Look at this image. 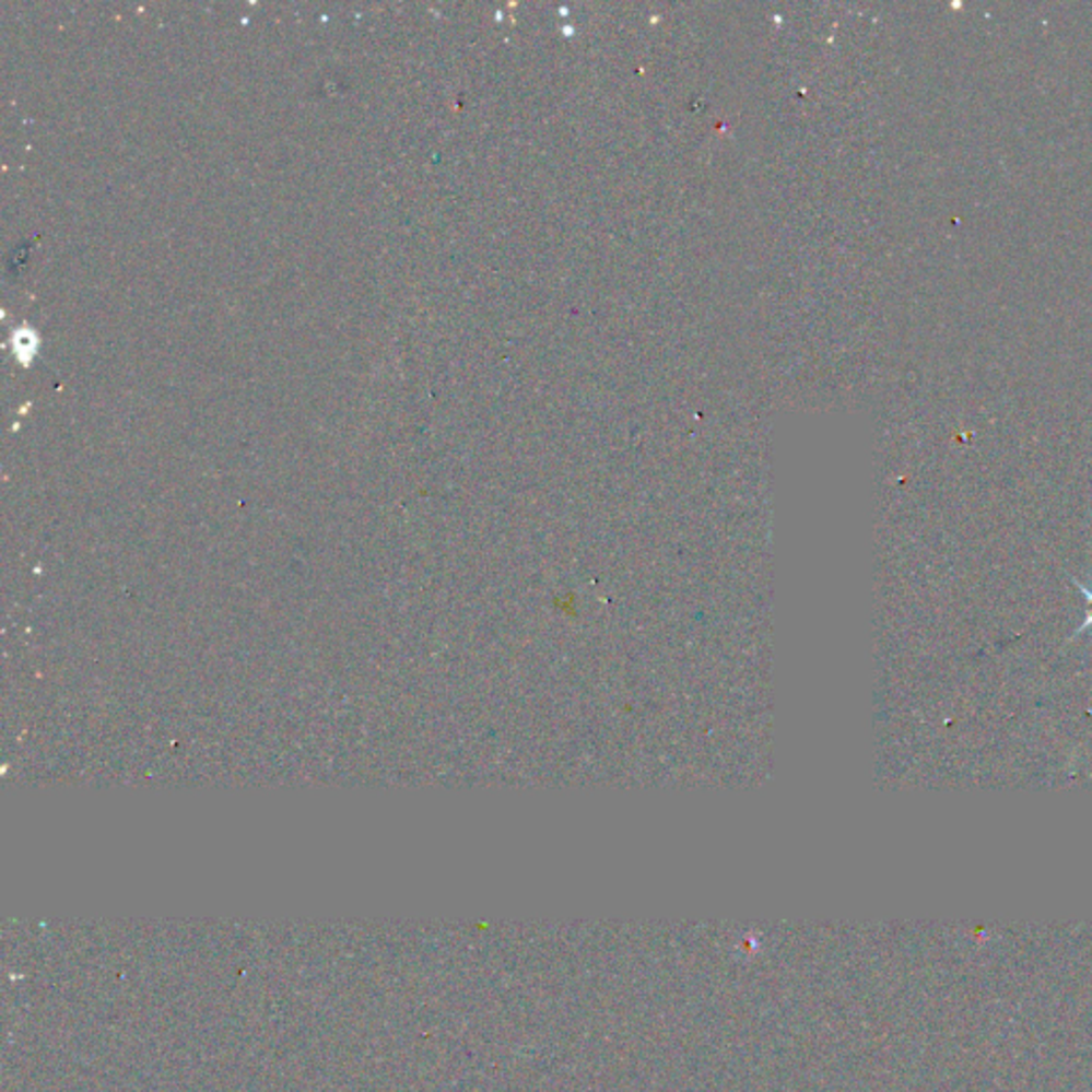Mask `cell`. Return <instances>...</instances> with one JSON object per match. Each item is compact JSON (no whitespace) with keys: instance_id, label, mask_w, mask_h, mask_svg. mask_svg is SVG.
Listing matches in <instances>:
<instances>
[{"instance_id":"cell-1","label":"cell","mask_w":1092,"mask_h":1092,"mask_svg":"<svg viewBox=\"0 0 1092 1092\" xmlns=\"http://www.w3.org/2000/svg\"><path fill=\"white\" fill-rule=\"evenodd\" d=\"M1069 580H1071V585H1073V587H1076V589L1084 596V619H1082V623L1073 630V634H1071V636H1069V641H1067V643H1073V641H1076V638H1080L1082 634H1089V632H1092V580L1091 583H1082L1080 578H1076V576H1071V574H1069Z\"/></svg>"}]
</instances>
